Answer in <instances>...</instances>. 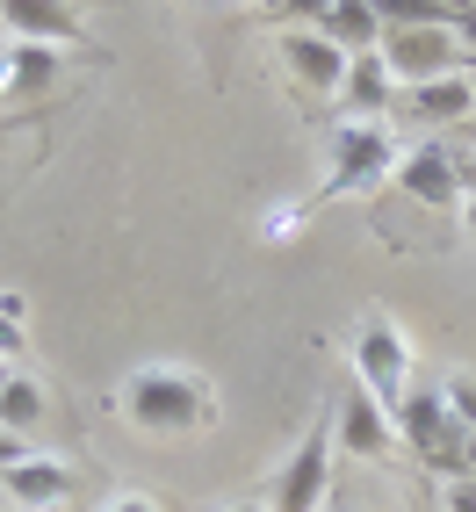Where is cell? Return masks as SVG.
<instances>
[{
  "label": "cell",
  "instance_id": "3",
  "mask_svg": "<svg viewBox=\"0 0 476 512\" xmlns=\"http://www.w3.org/2000/svg\"><path fill=\"white\" fill-rule=\"evenodd\" d=\"M347 368L361 390H376L383 404H397L412 390V332H404L390 311H361L347 332Z\"/></svg>",
  "mask_w": 476,
  "mask_h": 512
},
{
  "label": "cell",
  "instance_id": "25",
  "mask_svg": "<svg viewBox=\"0 0 476 512\" xmlns=\"http://www.w3.org/2000/svg\"><path fill=\"white\" fill-rule=\"evenodd\" d=\"M0 311H8L15 325H29V296H22V289H0Z\"/></svg>",
  "mask_w": 476,
  "mask_h": 512
},
{
  "label": "cell",
  "instance_id": "31",
  "mask_svg": "<svg viewBox=\"0 0 476 512\" xmlns=\"http://www.w3.org/2000/svg\"><path fill=\"white\" fill-rule=\"evenodd\" d=\"M0 375H8V368H0Z\"/></svg>",
  "mask_w": 476,
  "mask_h": 512
},
{
  "label": "cell",
  "instance_id": "9",
  "mask_svg": "<svg viewBox=\"0 0 476 512\" xmlns=\"http://www.w3.org/2000/svg\"><path fill=\"white\" fill-rule=\"evenodd\" d=\"M0 505L8 512H65L73 505V469L51 462V455H29L22 469L0 476Z\"/></svg>",
  "mask_w": 476,
  "mask_h": 512
},
{
  "label": "cell",
  "instance_id": "21",
  "mask_svg": "<svg viewBox=\"0 0 476 512\" xmlns=\"http://www.w3.org/2000/svg\"><path fill=\"white\" fill-rule=\"evenodd\" d=\"M440 512H476V476H448V491H440Z\"/></svg>",
  "mask_w": 476,
  "mask_h": 512
},
{
  "label": "cell",
  "instance_id": "26",
  "mask_svg": "<svg viewBox=\"0 0 476 512\" xmlns=\"http://www.w3.org/2000/svg\"><path fill=\"white\" fill-rule=\"evenodd\" d=\"M462 202H469V231H476V166L462 159Z\"/></svg>",
  "mask_w": 476,
  "mask_h": 512
},
{
  "label": "cell",
  "instance_id": "13",
  "mask_svg": "<svg viewBox=\"0 0 476 512\" xmlns=\"http://www.w3.org/2000/svg\"><path fill=\"white\" fill-rule=\"evenodd\" d=\"M390 426H397V440H412V455L426 462L433 448H440V440H455V419H448V397H440V390H404L397 404H390Z\"/></svg>",
  "mask_w": 476,
  "mask_h": 512
},
{
  "label": "cell",
  "instance_id": "5",
  "mask_svg": "<svg viewBox=\"0 0 476 512\" xmlns=\"http://www.w3.org/2000/svg\"><path fill=\"white\" fill-rule=\"evenodd\" d=\"M332 419H318L311 433L289 448V462L275 469V491H267V512H325L332 505Z\"/></svg>",
  "mask_w": 476,
  "mask_h": 512
},
{
  "label": "cell",
  "instance_id": "19",
  "mask_svg": "<svg viewBox=\"0 0 476 512\" xmlns=\"http://www.w3.org/2000/svg\"><path fill=\"white\" fill-rule=\"evenodd\" d=\"M440 397H448V419H455L462 433H476V383H469V375H455V383H440Z\"/></svg>",
  "mask_w": 476,
  "mask_h": 512
},
{
  "label": "cell",
  "instance_id": "27",
  "mask_svg": "<svg viewBox=\"0 0 476 512\" xmlns=\"http://www.w3.org/2000/svg\"><path fill=\"white\" fill-rule=\"evenodd\" d=\"M217 512H267V498H231V505H217Z\"/></svg>",
  "mask_w": 476,
  "mask_h": 512
},
{
  "label": "cell",
  "instance_id": "17",
  "mask_svg": "<svg viewBox=\"0 0 476 512\" xmlns=\"http://www.w3.org/2000/svg\"><path fill=\"white\" fill-rule=\"evenodd\" d=\"M383 29H440L455 22V0H376Z\"/></svg>",
  "mask_w": 476,
  "mask_h": 512
},
{
  "label": "cell",
  "instance_id": "6",
  "mask_svg": "<svg viewBox=\"0 0 476 512\" xmlns=\"http://www.w3.org/2000/svg\"><path fill=\"white\" fill-rule=\"evenodd\" d=\"M390 181L412 195L419 210H455V202H462V152H448L440 138H419V145L397 152Z\"/></svg>",
  "mask_w": 476,
  "mask_h": 512
},
{
  "label": "cell",
  "instance_id": "14",
  "mask_svg": "<svg viewBox=\"0 0 476 512\" xmlns=\"http://www.w3.org/2000/svg\"><path fill=\"white\" fill-rule=\"evenodd\" d=\"M51 80H58L51 44H8V58H0V101H37Z\"/></svg>",
  "mask_w": 476,
  "mask_h": 512
},
{
  "label": "cell",
  "instance_id": "29",
  "mask_svg": "<svg viewBox=\"0 0 476 512\" xmlns=\"http://www.w3.org/2000/svg\"><path fill=\"white\" fill-rule=\"evenodd\" d=\"M202 8H210V0H202Z\"/></svg>",
  "mask_w": 476,
  "mask_h": 512
},
{
  "label": "cell",
  "instance_id": "10",
  "mask_svg": "<svg viewBox=\"0 0 476 512\" xmlns=\"http://www.w3.org/2000/svg\"><path fill=\"white\" fill-rule=\"evenodd\" d=\"M332 101H339V116H354V123H383V109H397V80H390L383 51L347 58V80H339Z\"/></svg>",
  "mask_w": 476,
  "mask_h": 512
},
{
  "label": "cell",
  "instance_id": "1",
  "mask_svg": "<svg viewBox=\"0 0 476 512\" xmlns=\"http://www.w3.org/2000/svg\"><path fill=\"white\" fill-rule=\"evenodd\" d=\"M116 412L152 440H181L217 419V390H210V375H195L181 361H138L116 383Z\"/></svg>",
  "mask_w": 476,
  "mask_h": 512
},
{
  "label": "cell",
  "instance_id": "15",
  "mask_svg": "<svg viewBox=\"0 0 476 512\" xmlns=\"http://www.w3.org/2000/svg\"><path fill=\"white\" fill-rule=\"evenodd\" d=\"M44 412H51V390H44L29 368H8V375H0V426H8V433H29V440H37Z\"/></svg>",
  "mask_w": 476,
  "mask_h": 512
},
{
  "label": "cell",
  "instance_id": "28",
  "mask_svg": "<svg viewBox=\"0 0 476 512\" xmlns=\"http://www.w3.org/2000/svg\"><path fill=\"white\" fill-rule=\"evenodd\" d=\"M325 512H347V505H325Z\"/></svg>",
  "mask_w": 476,
  "mask_h": 512
},
{
  "label": "cell",
  "instance_id": "2",
  "mask_svg": "<svg viewBox=\"0 0 476 512\" xmlns=\"http://www.w3.org/2000/svg\"><path fill=\"white\" fill-rule=\"evenodd\" d=\"M397 138H390V123H354V116H339L332 123V145H325V202L339 195H368L376 181H390V166H397Z\"/></svg>",
  "mask_w": 476,
  "mask_h": 512
},
{
  "label": "cell",
  "instance_id": "18",
  "mask_svg": "<svg viewBox=\"0 0 476 512\" xmlns=\"http://www.w3.org/2000/svg\"><path fill=\"white\" fill-rule=\"evenodd\" d=\"M325 8H332V0H253V15L275 22V29H318Z\"/></svg>",
  "mask_w": 476,
  "mask_h": 512
},
{
  "label": "cell",
  "instance_id": "20",
  "mask_svg": "<svg viewBox=\"0 0 476 512\" xmlns=\"http://www.w3.org/2000/svg\"><path fill=\"white\" fill-rule=\"evenodd\" d=\"M29 455H44V448H37L29 433H8V426H0V476H8V469H22Z\"/></svg>",
  "mask_w": 476,
  "mask_h": 512
},
{
  "label": "cell",
  "instance_id": "22",
  "mask_svg": "<svg viewBox=\"0 0 476 512\" xmlns=\"http://www.w3.org/2000/svg\"><path fill=\"white\" fill-rule=\"evenodd\" d=\"M101 512H166L152 491H109V498H101Z\"/></svg>",
  "mask_w": 476,
  "mask_h": 512
},
{
  "label": "cell",
  "instance_id": "11",
  "mask_svg": "<svg viewBox=\"0 0 476 512\" xmlns=\"http://www.w3.org/2000/svg\"><path fill=\"white\" fill-rule=\"evenodd\" d=\"M397 109L426 123V130H448V123H469L476 116V73H448V80H426V87H404Z\"/></svg>",
  "mask_w": 476,
  "mask_h": 512
},
{
  "label": "cell",
  "instance_id": "23",
  "mask_svg": "<svg viewBox=\"0 0 476 512\" xmlns=\"http://www.w3.org/2000/svg\"><path fill=\"white\" fill-rule=\"evenodd\" d=\"M0 368H22V325L0 311Z\"/></svg>",
  "mask_w": 476,
  "mask_h": 512
},
{
  "label": "cell",
  "instance_id": "16",
  "mask_svg": "<svg viewBox=\"0 0 476 512\" xmlns=\"http://www.w3.org/2000/svg\"><path fill=\"white\" fill-rule=\"evenodd\" d=\"M318 29H325V37L347 51V58H361V51H376V44H383V15H376V0H332Z\"/></svg>",
  "mask_w": 476,
  "mask_h": 512
},
{
  "label": "cell",
  "instance_id": "12",
  "mask_svg": "<svg viewBox=\"0 0 476 512\" xmlns=\"http://www.w3.org/2000/svg\"><path fill=\"white\" fill-rule=\"evenodd\" d=\"M0 29H8V44H80V22L65 0H0Z\"/></svg>",
  "mask_w": 476,
  "mask_h": 512
},
{
  "label": "cell",
  "instance_id": "7",
  "mask_svg": "<svg viewBox=\"0 0 476 512\" xmlns=\"http://www.w3.org/2000/svg\"><path fill=\"white\" fill-rule=\"evenodd\" d=\"M332 448H347L354 462H383V455H397V426H390V404L376 397V390H339V404H332Z\"/></svg>",
  "mask_w": 476,
  "mask_h": 512
},
{
  "label": "cell",
  "instance_id": "30",
  "mask_svg": "<svg viewBox=\"0 0 476 512\" xmlns=\"http://www.w3.org/2000/svg\"><path fill=\"white\" fill-rule=\"evenodd\" d=\"M0 512H8V505H0Z\"/></svg>",
  "mask_w": 476,
  "mask_h": 512
},
{
  "label": "cell",
  "instance_id": "4",
  "mask_svg": "<svg viewBox=\"0 0 476 512\" xmlns=\"http://www.w3.org/2000/svg\"><path fill=\"white\" fill-rule=\"evenodd\" d=\"M383 65H390V80L397 94L404 87H426V80H448V73H476L462 37H455V22H440V29H383Z\"/></svg>",
  "mask_w": 476,
  "mask_h": 512
},
{
  "label": "cell",
  "instance_id": "24",
  "mask_svg": "<svg viewBox=\"0 0 476 512\" xmlns=\"http://www.w3.org/2000/svg\"><path fill=\"white\" fill-rule=\"evenodd\" d=\"M455 37H462V51L476 65V0H455Z\"/></svg>",
  "mask_w": 476,
  "mask_h": 512
},
{
  "label": "cell",
  "instance_id": "8",
  "mask_svg": "<svg viewBox=\"0 0 476 512\" xmlns=\"http://www.w3.org/2000/svg\"><path fill=\"white\" fill-rule=\"evenodd\" d=\"M275 51L289 65V80L311 87V94H339V80H347V51L325 29H275Z\"/></svg>",
  "mask_w": 476,
  "mask_h": 512
}]
</instances>
